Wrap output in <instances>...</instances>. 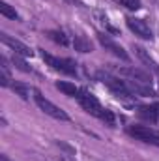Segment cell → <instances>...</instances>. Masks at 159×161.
I'll return each instance as SVG.
<instances>
[{"instance_id": "cell-1", "label": "cell", "mask_w": 159, "mask_h": 161, "mask_svg": "<svg viewBox=\"0 0 159 161\" xmlns=\"http://www.w3.org/2000/svg\"><path fill=\"white\" fill-rule=\"evenodd\" d=\"M77 101H79V105L88 113V114L96 116L97 120L105 122V124L111 125V127L116 125V118H114V114H112L107 107H103V105L99 103V99H97L92 92H88L86 88H80L79 96H77Z\"/></svg>"}, {"instance_id": "cell-2", "label": "cell", "mask_w": 159, "mask_h": 161, "mask_svg": "<svg viewBox=\"0 0 159 161\" xmlns=\"http://www.w3.org/2000/svg\"><path fill=\"white\" fill-rule=\"evenodd\" d=\"M97 79L101 80L118 99H123V101H133V99H135V96H133L131 90L127 88L125 80H122L120 77L111 75L109 71H99V73H97Z\"/></svg>"}, {"instance_id": "cell-3", "label": "cell", "mask_w": 159, "mask_h": 161, "mask_svg": "<svg viewBox=\"0 0 159 161\" xmlns=\"http://www.w3.org/2000/svg\"><path fill=\"white\" fill-rule=\"evenodd\" d=\"M32 97H34L36 105L40 107V111H43L47 116H51V118H54V120H60V122H69V116L66 114V111L60 109L58 105H54L51 99H47L40 90L34 88V96H32Z\"/></svg>"}, {"instance_id": "cell-4", "label": "cell", "mask_w": 159, "mask_h": 161, "mask_svg": "<svg viewBox=\"0 0 159 161\" xmlns=\"http://www.w3.org/2000/svg\"><path fill=\"white\" fill-rule=\"evenodd\" d=\"M125 133L129 137L137 139V141H142L146 144H152V146H157L159 148V131L154 129V127H150V125H139V124L127 125L125 127Z\"/></svg>"}, {"instance_id": "cell-5", "label": "cell", "mask_w": 159, "mask_h": 161, "mask_svg": "<svg viewBox=\"0 0 159 161\" xmlns=\"http://www.w3.org/2000/svg\"><path fill=\"white\" fill-rule=\"evenodd\" d=\"M41 58L45 60V64L49 68H52L54 71H60L64 75H77V64L71 60V58H60V56H54V54H49L45 51H41Z\"/></svg>"}, {"instance_id": "cell-6", "label": "cell", "mask_w": 159, "mask_h": 161, "mask_svg": "<svg viewBox=\"0 0 159 161\" xmlns=\"http://www.w3.org/2000/svg\"><path fill=\"white\" fill-rule=\"evenodd\" d=\"M97 41L105 47V51H109V53H112L116 58H120V60H123V62H129V54H127V51L120 45V43H116V41L112 40L107 32H97Z\"/></svg>"}, {"instance_id": "cell-7", "label": "cell", "mask_w": 159, "mask_h": 161, "mask_svg": "<svg viewBox=\"0 0 159 161\" xmlns=\"http://www.w3.org/2000/svg\"><path fill=\"white\" fill-rule=\"evenodd\" d=\"M125 25H127V28H129L135 36H139L140 40H146V41L154 40V32H152V28L148 26L146 21H142V19H139V17H127V19H125Z\"/></svg>"}, {"instance_id": "cell-8", "label": "cell", "mask_w": 159, "mask_h": 161, "mask_svg": "<svg viewBox=\"0 0 159 161\" xmlns=\"http://www.w3.org/2000/svg\"><path fill=\"white\" fill-rule=\"evenodd\" d=\"M120 75H123V77H127V79H131V80H137V82H140V84H146V86H152V82H154L150 71H144V69L135 68V66L122 68V69H120Z\"/></svg>"}, {"instance_id": "cell-9", "label": "cell", "mask_w": 159, "mask_h": 161, "mask_svg": "<svg viewBox=\"0 0 159 161\" xmlns=\"http://www.w3.org/2000/svg\"><path fill=\"white\" fill-rule=\"evenodd\" d=\"M0 40L4 45H8L15 54H19V56H25V58H28V56H32L34 54V51L28 47V45H25L23 41L19 40H13L11 36H8V34H0Z\"/></svg>"}, {"instance_id": "cell-10", "label": "cell", "mask_w": 159, "mask_h": 161, "mask_svg": "<svg viewBox=\"0 0 159 161\" xmlns=\"http://www.w3.org/2000/svg\"><path fill=\"white\" fill-rule=\"evenodd\" d=\"M133 51H135V54H137V58L144 64V66H148L152 71H156V73H159V64L152 58V54L144 49V47H140V45H133Z\"/></svg>"}, {"instance_id": "cell-11", "label": "cell", "mask_w": 159, "mask_h": 161, "mask_svg": "<svg viewBox=\"0 0 159 161\" xmlns=\"http://www.w3.org/2000/svg\"><path fill=\"white\" fill-rule=\"evenodd\" d=\"M54 86H56V90H60L64 96H68V97H75V99H77V96H79V92H80L79 86H75L73 82H68V80H56Z\"/></svg>"}, {"instance_id": "cell-12", "label": "cell", "mask_w": 159, "mask_h": 161, "mask_svg": "<svg viewBox=\"0 0 159 161\" xmlns=\"http://www.w3.org/2000/svg\"><path fill=\"white\" fill-rule=\"evenodd\" d=\"M11 82H13V79H11V73H9L8 60L2 56V58H0V84H2V86H6V88H9V86H11Z\"/></svg>"}, {"instance_id": "cell-13", "label": "cell", "mask_w": 159, "mask_h": 161, "mask_svg": "<svg viewBox=\"0 0 159 161\" xmlns=\"http://www.w3.org/2000/svg\"><path fill=\"white\" fill-rule=\"evenodd\" d=\"M96 19H97V23H99V25L105 28V32H107V34H114V36L118 34V28H116L114 25H111L109 17H107L103 11H96Z\"/></svg>"}, {"instance_id": "cell-14", "label": "cell", "mask_w": 159, "mask_h": 161, "mask_svg": "<svg viewBox=\"0 0 159 161\" xmlns=\"http://www.w3.org/2000/svg\"><path fill=\"white\" fill-rule=\"evenodd\" d=\"M73 47H75V51H79V53H92V43L88 38H84V36H73Z\"/></svg>"}, {"instance_id": "cell-15", "label": "cell", "mask_w": 159, "mask_h": 161, "mask_svg": "<svg viewBox=\"0 0 159 161\" xmlns=\"http://www.w3.org/2000/svg\"><path fill=\"white\" fill-rule=\"evenodd\" d=\"M139 114H140L142 118L150 120V122H157L159 120L157 111H156V105H154V103H152V105H140V107H139Z\"/></svg>"}, {"instance_id": "cell-16", "label": "cell", "mask_w": 159, "mask_h": 161, "mask_svg": "<svg viewBox=\"0 0 159 161\" xmlns=\"http://www.w3.org/2000/svg\"><path fill=\"white\" fill-rule=\"evenodd\" d=\"M9 88H11L17 96H21L23 99H30V92H34V88H30V86H26V84H23V82H17V80H13Z\"/></svg>"}, {"instance_id": "cell-17", "label": "cell", "mask_w": 159, "mask_h": 161, "mask_svg": "<svg viewBox=\"0 0 159 161\" xmlns=\"http://www.w3.org/2000/svg\"><path fill=\"white\" fill-rule=\"evenodd\" d=\"M45 36H47L49 40H52L54 43L62 45V47L69 45V40H68V36H66L62 30H47V32H45Z\"/></svg>"}, {"instance_id": "cell-18", "label": "cell", "mask_w": 159, "mask_h": 161, "mask_svg": "<svg viewBox=\"0 0 159 161\" xmlns=\"http://www.w3.org/2000/svg\"><path fill=\"white\" fill-rule=\"evenodd\" d=\"M0 13H2L4 17H8V19H13V21H19V19H21L19 13H17L8 2H0Z\"/></svg>"}, {"instance_id": "cell-19", "label": "cell", "mask_w": 159, "mask_h": 161, "mask_svg": "<svg viewBox=\"0 0 159 161\" xmlns=\"http://www.w3.org/2000/svg\"><path fill=\"white\" fill-rule=\"evenodd\" d=\"M11 62H13V66H15L17 69L25 71V73H34V69H32V68H30V66H28V64H26V62L19 56V54H15V56L11 58Z\"/></svg>"}, {"instance_id": "cell-20", "label": "cell", "mask_w": 159, "mask_h": 161, "mask_svg": "<svg viewBox=\"0 0 159 161\" xmlns=\"http://www.w3.org/2000/svg\"><path fill=\"white\" fill-rule=\"evenodd\" d=\"M114 2H118L122 6H125L127 9H131V11H137L139 8H140V0H114Z\"/></svg>"}, {"instance_id": "cell-21", "label": "cell", "mask_w": 159, "mask_h": 161, "mask_svg": "<svg viewBox=\"0 0 159 161\" xmlns=\"http://www.w3.org/2000/svg\"><path fill=\"white\" fill-rule=\"evenodd\" d=\"M49 161H73L69 156H64V154H60V156H56V158H51Z\"/></svg>"}, {"instance_id": "cell-22", "label": "cell", "mask_w": 159, "mask_h": 161, "mask_svg": "<svg viewBox=\"0 0 159 161\" xmlns=\"http://www.w3.org/2000/svg\"><path fill=\"white\" fill-rule=\"evenodd\" d=\"M0 161H11V159H9V158H8L6 154H2V156H0Z\"/></svg>"}, {"instance_id": "cell-23", "label": "cell", "mask_w": 159, "mask_h": 161, "mask_svg": "<svg viewBox=\"0 0 159 161\" xmlns=\"http://www.w3.org/2000/svg\"><path fill=\"white\" fill-rule=\"evenodd\" d=\"M156 105V111H157V116H159V103H154Z\"/></svg>"}]
</instances>
